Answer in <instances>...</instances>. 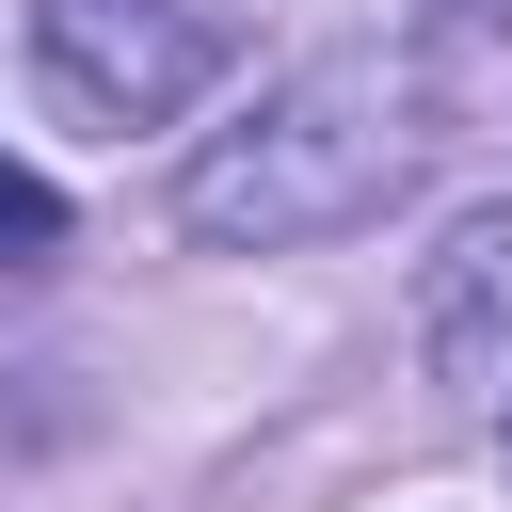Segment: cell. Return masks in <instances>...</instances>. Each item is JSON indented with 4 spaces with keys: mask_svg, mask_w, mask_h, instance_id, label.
<instances>
[{
    "mask_svg": "<svg viewBox=\"0 0 512 512\" xmlns=\"http://www.w3.org/2000/svg\"><path fill=\"white\" fill-rule=\"evenodd\" d=\"M416 144H432V80L384 64V48H336V64H288L240 128L192 144L176 224H192L208 256H288V240L368 224V208L416 176Z\"/></svg>",
    "mask_w": 512,
    "mask_h": 512,
    "instance_id": "obj_1",
    "label": "cell"
},
{
    "mask_svg": "<svg viewBox=\"0 0 512 512\" xmlns=\"http://www.w3.org/2000/svg\"><path fill=\"white\" fill-rule=\"evenodd\" d=\"M448 16H464V32H512V0H448Z\"/></svg>",
    "mask_w": 512,
    "mask_h": 512,
    "instance_id": "obj_4",
    "label": "cell"
},
{
    "mask_svg": "<svg viewBox=\"0 0 512 512\" xmlns=\"http://www.w3.org/2000/svg\"><path fill=\"white\" fill-rule=\"evenodd\" d=\"M32 256H64V192L32 160H0V272H32Z\"/></svg>",
    "mask_w": 512,
    "mask_h": 512,
    "instance_id": "obj_3",
    "label": "cell"
},
{
    "mask_svg": "<svg viewBox=\"0 0 512 512\" xmlns=\"http://www.w3.org/2000/svg\"><path fill=\"white\" fill-rule=\"evenodd\" d=\"M240 16L224 0H32V80L80 112V128H160L224 80Z\"/></svg>",
    "mask_w": 512,
    "mask_h": 512,
    "instance_id": "obj_2",
    "label": "cell"
}]
</instances>
